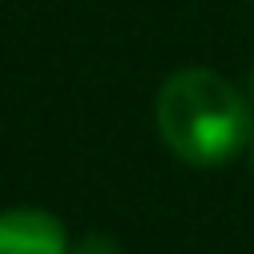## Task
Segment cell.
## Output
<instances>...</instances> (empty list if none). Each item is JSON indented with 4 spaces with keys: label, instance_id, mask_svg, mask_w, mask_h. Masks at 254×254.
Listing matches in <instances>:
<instances>
[{
    "label": "cell",
    "instance_id": "3957f363",
    "mask_svg": "<svg viewBox=\"0 0 254 254\" xmlns=\"http://www.w3.org/2000/svg\"><path fill=\"white\" fill-rule=\"evenodd\" d=\"M71 254H119V242L107 238V234H83L71 246Z\"/></svg>",
    "mask_w": 254,
    "mask_h": 254
},
{
    "label": "cell",
    "instance_id": "7a4b0ae2",
    "mask_svg": "<svg viewBox=\"0 0 254 254\" xmlns=\"http://www.w3.org/2000/svg\"><path fill=\"white\" fill-rule=\"evenodd\" d=\"M0 254H71V242L52 210L12 206L0 210Z\"/></svg>",
    "mask_w": 254,
    "mask_h": 254
},
{
    "label": "cell",
    "instance_id": "5b68a950",
    "mask_svg": "<svg viewBox=\"0 0 254 254\" xmlns=\"http://www.w3.org/2000/svg\"><path fill=\"white\" fill-rule=\"evenodd\" d=\"M250 151H254V139H250Z\"/></svg>",
    "mask_w": 254,
    "mask_h": 254
},
{
    "label": "cell",
    "instance_id": "277c9868",
    "mask_svg": "<svg viewBox=\"0 0 254 254\" xmlns=\"http://www.w3.org/2000/svg\"><path fill=\"white\" fill-rule=\"evenodd\" d=\"M250 103H254V71H250Z\"/></svg>",
    "mask_w": 254,
    "mask_h": 254
},
{
    "label": "cell",
    "instance_id": "6da1fadb",
    "mask_svg": "<svg viewBox=\"0 0 254 254\" xmlns=\"http://www.w3.org/2000/svg\"><path fill=\"white\" fill-rule=\"evenodd\" d=\"M155 123L187 167H222L254 139L250 99L210 67H179L155 95Z\"/></svg>",
    "mask_w": 254,
    "mask_h": 254
}]
</instances>
